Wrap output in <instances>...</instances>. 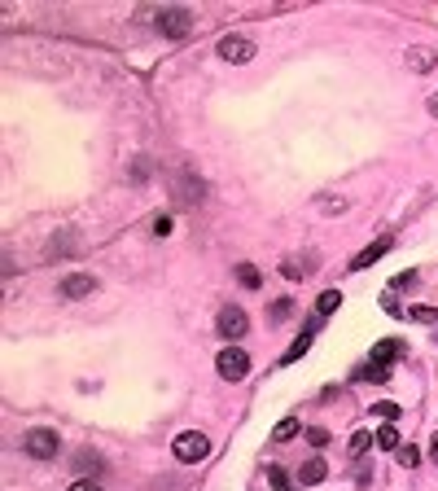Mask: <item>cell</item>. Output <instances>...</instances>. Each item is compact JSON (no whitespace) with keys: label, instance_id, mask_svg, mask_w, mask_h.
<instances>
[{"label":"cell","instance_id":"cell-1","mask_svg":"<svg viewBox=\"0 0 438 491\" xmlns=\"http://www.w3.org/2000/svg\"><path fill=\"white\" fill-rule=\"evenodd\" d=\"M22 452L31 456V461H57L61 439H57V430H48V425H36V430H27Z\"/></svg>","mask_w":438,"mask_h":491},{"label":"cell","instance_id":"cell-2","mask_svg":"<svg viewBox=\"0 0 438 491\" xmlns=\"http://www.w3.org/2000/svg\"><path fill=\"white\" fill-rule=\"evenodd\" d=\"M171 456H175V461H184V465H198V461L210 456V439L202 430H184V434H175Z\"/></svg>","mask_w":438,"mask_h":491},{"label":"cell","instance_id":"cell-3","mask_svg":"<svg viewBox=\"0 0 438 491\" xmlns=\"http://www.w3.org/2000/svg\"><path fill=\"white\" fill-rule=\"evenodd\" d=\"M215 369H219L224 382H241V378L250 373V355L241 351V347H224V351L215 355Z\"/></svg>","mask_w":438,"mask_h":491},{"label":"cell","instance_id":"cell-4","mask_svg":"<svg viewBox=\"0 0 438 491\" xmlns=\"http://www.w3.org/2000/svg\"><path fill=\"white\" fill-rule=\"evenodd\" d=\"M154 27H158V36H167V40H184L189 27H193V13L189 9H162L154 18Z\"/></svg>","mask_w":438,"mask_h":491},{"label":"cell","instance_id":"cell-5","mask_svg":"<svg viewBox=\"0 0 438 491\" xmlns=\"http://www.w3.org/2000/svg\"><path fill=\"white\" fill-rule=\"evenodd\" d=\"M219 57L224 62H250L254 57V40L250 36H224L219 40Z\"/></svg>","mask_w":438,"mask_h":491},{"label":"cell","instance_id":"cell-6","mask_svg":"<svg viewBox=\"0 0 438 491\" xmlns=\"http://www.w3.org/2000/svg\"><path fill=\"white\" fill-rule=\"evenodd\" d=\"M381 255H390V237H377L372 246H364V250L351 259V272H364V268H372V264H377Z\"/></svg>","mask_w":438,"mask_h":491},{"label":"cell","instance_id":"cell-7","mask_svg":"<svg viewBox=\"0 0 438 491\" xmlns=\"http://www.w3.org/2000/svg\"><path fill=\"white\" fill-rule=\"evenodd\" d=\"M246 329H250V320H246L241 307H224V312H219V334L224 338H241Z\"/></svg>","mask_w":438,"mask_h":491},{"label":"cell","instance_id":"cell-8","mask_svg":"<svg viewBox=\"0 0 438 491\" xmlns=\"http://www.w3.org/2000/svg\"><path fill=\"white\" fill-rule=\"evenodd\" d=\"M92 290H96V276H88V272H75V276L61 281V294H66V299H88Z\"/></svg>","mask_w":438,"mask_h":491},{"label":"cell","instance_id":"cell-9","mask_svg":"<svg viewBox=\"0 0 438 491\" xmlns=\"http://www.w3.org/2000/svg\"><path fill=\"white\" fill-rule=\"evenodd\" d=\"M399 355H403V342L399 338H381L377 347H372V364H395Z\"/></svg>","mask_w":438,"mask_h":491},{"label":"cell","instance_id":"cell-10","mask_svg":"<svg viewBox=\"0 0 438 491\" xmlns=\"http://www.w3.org/2000/svg\"><path fill=\"white\" fill-rule=\"evenodd\" d=\"M324 478H329V465H324V461H302V469H298L302 487H320Z\"/></svg>","mask_w":438,"mask_h":491},{"label":"cell","instance_id":"cell-11","mask_svg":"<svg viewBox=\"0 0 438 491\" xmlns=\"http://www.w3.org/2000/svg\"><path fill=\"white\" fill-rule=\"evenodd\" d=\"M337 307H342V290H324L320 299H316V312H320V316H333Z\"/></svg>","mask_w":438,"mask_h":491},{"label":"cell","instance_id":"cell-12","mask_svg":"<svg viewBox=\"0 0 438 491\" xmlns=\"http://www.w3.org/2000/svg\"><path fill=\"white\" fill-rule=\"evenodd\" d=\"M307 347H312V329L294 338V347H289V351L281 355V364H294V360H302V355H307Z\"/></svg>","mask_w":438,"mask_h":491},{"label":"cell","instance_id":"cell-13","mask_svg":"<svg viewBox=\"0 0 438 491\" xmlns=\"http://www.w3.org/2000/svg\"><path fill=\"white\" fill-rule=\"evenodd\" d=\"M237 281L246 285V290H258V285H263V276H258L254 264H237Z\"/></svg>","mask_w":438,"mask_h":491},{"label":"cell","instance_id":"cell-14","mask_svg":"<svg viewBox=\"0 0 438 491\" xmlns=\"http://www.w3.org/2000/svg\"><path fill=\"white\" fill-rule=\"evenodd\" d=\"M408 62H412V71H421V75H425V71H434V53H430V48H412V53H408Z\"/></svg>","mask_w":438,"mask_h":491},{"label":"cell","instance_id":"cell-15","mask_svg":"<svg viewBox=\"0 0 438 491\" xmlns=\"http://www.w3.org/2000/svg\"><path fill=\"white\" fill-rule=\"evenodd\" d=\"M377 448H386V452H399V448H403L395 425H381V430H377Z\"/></svg>","mask_w":438,"mask_h":491},{"label":"cell","instance_id":"cell-16","mask_svg":"<svg viewBox=\"0 0 438 491\" xmlns=\"http://www.w3.org/2000/svg\"><path fill=\"white\" fill-rule=\"evenodd\" d=\"M372 439H377V434H372V430H360V434H351V456H355V461H360V456L372 448Z\"/></svg>","mask_w":438,"mask_h":491},{"label":"cell","instance_id":"cell-17","mask_svg":"<svg viewBox=\"0 0 438 491\" xmlns=\"http://www.w3.org/2000/svg\"><path fill=\"white\" fill-rule=\"evenodd\" d=\"M372 417H381V421H399V404H395V399H377V404H372Z\"/></svg>","mask_w":438,"mask_h":491},{"label":"cell","instance_id":"cell-18","mask_svg":"<svg viewBox=\"0 0 438 491\" xmlns=\"http://www.w3.org/2000/svg\"><path fill=\"white\" fill-rule=\"evenodd\" d=\"M272 439H277V443H289V439H298V417H285V421L277 425V434H272Z\"/></svg>","mask_w":438,"mask_h":491},{"label":"cell","instance_id":"cell-19","mask_svg":"<svg viewBox=\"0 0 438 491\" xmlns=\"http://www.w3.org/2000/svg\"><path fill=\"white\" fill-rule=\"evenodd\" d=\"M355 378H368V382H386V378H390V364H368V369H355Z\"/></svg>","mask_w":438,"mask_h":491},{"label":"cell","instance_id":"cell-20","mask_svg":"<svg viewBox=\"0 0 438 491\" xmlns=\"http://www.w3.org/2000/svg\"><path fill=\"white\" fill-rule=\"evenodd\" d=\"M395 456H399V465H408V469H416V465H421V448H416V443H403Z\"/></svg>","mask_w":438,"mask_h":491},{"label":"cell","instance_id":"cell-21","mask_svg":"<svg viewBox=\"0 0 438 491\" xmlns=\"http://www.w3.org/2000/svg\"><path fill=\"white\" fill-rule=\"evenodd\" d=\"M268 483H272V491H294V487H289V478H285V469H281V465H268Z\"/></svg>","mask_w":438,"mask_h":491},{"label":"cell","instance_id":"cell-22","mask_svg":"<svg viewBox=\"0 0 438 491\" xmlns=\"http://www.w3.org/2000/svg\"><path fill=\"white\" fill-rule=\"evenodd\" d=\"M408 320H421V325H438V307H412Z\"/></svg>","mask_w":438,"mask_h":491},{"label":"cell","instance_id":"cell-23","mask_svg":"<svg viewBox=\"0 0 438 491\" xmlns=\"http://www.w3.org/2000/svg\"><path fill=\"white\" fill-rule=\"evenodd\" d=\"M71 246H75V233H61V237H53V255H75Z\"/></svg>","mask_w":438,"mask_h":491},{"label":"cell","instance_id":"cell-24","mask_svg":"<svg viewBox=\"0 0 438 491\" xmlns=\"http://www.w3.org/2000/svg\"><path fill=\"white\" fill-rule=\"evenodd\" d=\"M412 285H416V272H399L390 281V290H412Z\"/></svg>","mask_w":438,"mask_h":491},{"label":"cell","instance_id":"cell-25","mask_svg":"<svg viewBox=\"0 0 438 491\" xmlns=\"http://www.w3.org/2000/svg\"><path fill=\"white\" fill-rule=\"evenodd\" d=\"M79 469H96V474H101V456H92V452H84V456H79V461H75Z\"/></svg>","mask_w":438,"mask_h":491},{"label":"cell","instance_id":"cell-26","mask_svg":"<svg viewBox=\"0 0 438 491\" xmlns=\"http://www.w3.org/2000/svg\"><path fill=\"white\" fill-rule=\"evenodd\" d=\"M171 228H175V220H171V215H158V220H154V233H158V237H167Z\"/></svg>","mask_w":438,"mask_h":491},{"label":"cell","instance_id":"cell-27","mask_svg":"<svg viewBox=\"0 0 438 491\" xmlns=\"http://www.w3.org/2000/svg\"><path fill=\"white\" fill-rule=\"evenodd\" d=\"M307 439H312L316 448H324V443H329V430H320V425H312V430H307Z\"/></svg>","mask_w":438,"mask_h":491},{"label":"cell","instance_id":"cell-28","mask_svg":"<svg viewBox=\"0 0 438 491\" xmlns=\"http://www.w3.org/2000/svg\"><path fill=\"white\" fill-rule=\"evenodd\" d=\"M285 316H289V299H281L277 307H272V320H285Z\"/></svg>","mask_w":438,"mask_h":491},{"label":"cell","instance_id":"cell-29","mask_svg":"<svg viewBox=\"0 0 438 491\" xmlns=\"http://www.w3.org/2000/svg\"><path fill=\"white\" fill-rule=\"evenodd\" d=\"M71 491H101L96 483H88V478H79V483H71Z\"/></svg>","mask_w":438,"mask_h":491},{"label":"cell","instance_id":"cell-30","mask_svg":"<svg viewBox=\"0 0 438 491\" xmlns=\"http://www.w3.org/2000/svg\"><path fill=\"white\" fill-rule=\"evenodd\" d=\"M430 456H434V465H438V434L430 439Z\"/></svg>","mask_w":438,"mask_h":491},{"label":"cell","instance_id":"cell-31","mask_svg":"<svg viewBox=\"0 0 438 491\" xmlns=\"http://www.w3.org/2000/svg\"><path fill=\"white\" fill-rule=\"evenodd\" d=\"M430 114H438V97H430Z\"/></svg>","mask_w":438,"mask_h":491}]
</instances>
